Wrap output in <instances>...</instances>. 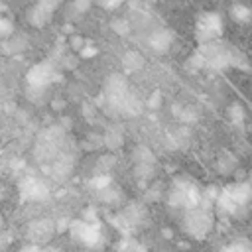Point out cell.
<instances>
[{"label": "cell", "mask_w": 252, "mask_h": 252, "mask_svg": "<svg viewBox=\"0 0 252 252\" xmlns=\"http://www.w3.org/2000/svg\"><path fill=\"white\" fill-rule=\"evenodd\" d=\"M230 16H232V20H236L240 24H246V22L252 20V10L248 6H244V4H234L230 8Z\"/></svg>", "instance_id": "cell-11"}, {"label": "cell", "mask_w": 252, "mask_h": 252, "mask_svg": "<svg viewBox=\"0 0 252 252\" xmlns=\"http://www.w3.org/2000/svg\"><path fill=\"white\" fill-rule=\"evenodd\" d=\"M224 33V22L219 12H203L195 22V39L199 43H209L220 39Z\"/></svg>", "instance_id": "cell-5"}, {"label": "cell", "mask_w": 252, "mask_h": 252, "mask_svg": "<svg viewBox=\"0 0 252 252\" xmlns=\"http://www.w3.org/2000/svg\"><path fill=\"white\" fill-rule=\"evenodd\" d=\"M4 228V217H2V213H0V230Z\"/></svg>", "instance_id": "cell-17"}, {"label": "cell", "mask_w": 252, "mask_h": 252, "mask_svg": "<svg viewBox=\"0 0 252 252\" xmlns=\"http://www.w3.org/2000/svg\"><path fill=\"white\" fill-rule=\"evenodd\" d=\"M51 77H53V69H51L47 63H39V65H35V67L28 73V81H30V85L35 87V89H43V87H47L49 81H51Z\"/></svg>", "instance_id": "cell-8"}, {"label": "cell", "mask_w": 252, "mask_h": 252, "mask_svg": "<svg viewBox=\"0 0 252 252\" xmlns=\"http://www.w3.org/2000/svg\"><path fill=\"white\" fill-rule=\"evenodd\" d=\"M167 197H169V203L181 211H189V209H195L199 205H209L205 201V191L199 187L197 181H193L189 177L173 179Z\"/></svg>", "instance_id": "cell-3"}, {"label": "cell", "mask_w": 252, "mask_h": 252, "mask_svg": "<svg viewBox=\"0 0 252 252\" xmlns=\"http://www.w3.org/2000/svg\"><path fill=\"white\" fill-rule=\"evenodd\" d=\"M20 252H53V250L43 244H37V242H28Z\"/></svg>", "instance_id": "cell-15"}, {"label": "cell", "mask_w": 252, "mask_h": 252, "mask_svg": "<svg viewBox=\"0 0 252 252\" xmlns=\"http://www.w3.org/2000/svg\"><path fill=\"white\" fill-rule=\"evenodd\" d=\"M183 228L185 232L195 238V240H203L209 236V232L215 226V217L209 205H199L195 209L183 211Z\"/></svg>", "instance_id": "cell-4"}, {"label": "cell", "mask_w": 252, "mask_h": 252, "mask_svg": "<svg viewBox=\"0 0 252 252\" xmlns=\"http://www.w3.org/2000/svg\"><path fill=\"white\" fill-rule=\"evenodd\" d=\"M100 6H104V8H116L122 0H96Z\"/></svg>", "instance_id": "cell-16"}, {"label": "cell", "mask_w": 252, "mask_h": 252, "mask_svg": "<svg viewBox=\"0 0 252 252\" xmlns=\"http://www.w3.org/2000/svg\"><path fill=\"white\" fill-rule=\"evenodd\" d=\"M53 232V224L49 220H37L30 226V238L32 242H37V244H43Z\"/></svg>", "instance_id": "cell-9"}, {"label": "cell", "mask_w": 252, "mask_h": 252, "mask_svg": "<svg viewBox=\"0 0 252 252\" xmlns=\"http://www.w3.org/2000/svg\"><path fill=\"white\" fill-rule=\"evenodd\" d=\"M250 181H252V173H250Z\"/></svg>", "instance_id": "cell-18"}, {"label": "cell", "mask_w": 252, "mask_h": 252, "mask_svg": "<svg viewBox=\"0 0 252 252\" xmlns=\"http://www.w3.org/2000/svg\"><path fill=\"white\" fill-rule=\"evenodd\" d=\"M20 189H22L24 199H30V201H43V199H47V195H49L47 185H45L41 179H35V177L24 179V183H22Z\"/></svg>", "instance_id": "cell-7"}, {"label": "cell", "mask_w": 252, "mask_h": 252, "mask_svg": "<svg viewBox=\"0 0 252 252\" xmlns=\"http://www.w3.org/2000/svg\"><path fill=\"white\" fill-rule=\"evenodd\" d=\"M152 45H154V49H158V51H165V49L171 45V33L165 32V30L154 33V37H152Z\"/></svg>", "instance_id": "cell-12"}, {"label": "cell", "mask_w": 252, "mask_h": 252, "mask_svg": "<svg viewBox=\"0 0 252 252\" xmlns=\"http://www.w3.org/2000/svg\"><path fill=\"white\" fill-rule=\"evenodd\" d=\"M120 252H148L142 244H138V242H134V240H126L124 244H122V248H120Z\"/></svg>", "instance_id": "cell-14"}, {"label": "cell", "mask_w": 252, "mask_h": 252, "mask_svg": "<svg viewBox=\"0 0 252 252\" xmlns=\"http://www.w3.org/2000/svg\"><path fill=\"white\" fill-rule=\"evenodd\" d=\"M71 234L77 242H81L89 248H96L102 242V228L94 220H87V219L75 220L71 224Z\"/></svg>", "instance_id": "cell-6"}, {"label": "cell", "mask_w": 252, "mask_h": 252, "mask_svg": "<svg viewBox=\"0 0 252 252\" xmlns=\"http://www.w3.org/2000/svg\"><path fill=\"white\" fill-rule=\"evenodd\" d=\"M220 252H252V244L246 238H234L222 246Z\"/></svg>", "instance_id": "cell-10"}, {"label": "cell", "mask_w": 252, "mask_h": 252, "mask_svg": "<svg viewBox=\"0 0 252 252\" xmlns=\"http://www.w3.org/2000/svg\"><path fill=\"white\" fill-rule=\"evenodd\" d=\"M252 207V181H232L217 191L215 209L228 217H240Z\"/></svg>", "instance_id": "cell-1"}, {"label": "cell", "mask_w": 252, "mask_h": 252, "mask_svg": "<svg viewBox=\"0 0 252 252\" xmlns=\"http://www.w3.org/2000/svg\"><path fill=\"white\" fill-rule=\"evenodd\" d=\"M238 51H234L230 45L217 41H209V43H201L199 51H195V61L199 67H207L213 71H222L226 67H234L238 65Z\"/></svg>", "instance_id": "cell-2"}, {"label": "cell", "mask_w": 252, "mask_h": 252, "mask_svg": "<svg viewBox=\"0 0 252 252\" xmlns=\"http://www.w3.org/2000/svg\"><path fill=\"white\" fill-rule=\"evenodd\" d=\"M14 33V24L8 18H0V37H10Z\"/></svg>", "instance_id": "cell-13"}]
</instances>
